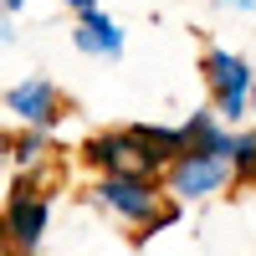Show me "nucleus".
<instances>
[{
  "label": "nucleus",
  "instance_id": "8",
  "mask_svg": "<svg viewBox=\"0 0 256 256\" xmlns=\"http://www.w3.org/2000/svg\"><path fill=\"white\" fill-rule=\"evenodd\" d=\"M6 148L20 169H41V164H52V128H20V134H10Z\"/></svg>",
  "mask_w": 256,
  "mask_h": 256
},
{
  "label": "nucleus",
  "instance_id": "3",
  "mask_svg": "<svg viewBox=\"0 0 256 256\" xmlns=\"http://www.w3.org/2000/svg\"><path fill=\"white\" fill-rule=\"evenodd\" d=\"M200 77H205V92H210V102H216V113L226 123H241L256 108V72H251L246 56L226 52V46H205Z\"/></svg>",
  "mask_w": 256,
  "mask_h": 256
},
{
  "label": "nucleus",
  "instance_id": "9",
  "mask_svg": "<svg viewBox=\"0 0 256 256\" xmlns=\"http://www.w3.org/2000/svg\"><path fill=\"white\" fill-rule=\"evenodd\" d=\"M230 159H236V184H256V134H236Z\"/></svg>",
  "mask_w": 256,
  "mask_h": 256
},
{
  "label": "nucleus",
  "instance_id": "2",
  "mask_svg": "<svg viewBox=\"0 0 256 256\" xmlns=\"http://www.w3.org/2000/svg\"><path fill=\"white\" fill-rule=\"evenodd\" d=\"M226 184H236V159H230L226 148L190 144V148H180V154L164 164V190L174 200H210V195H220Z\"/></svg>",
  "mask_w": 256,
  "mask_h": 256
},
{
  "label": "nucleus",
  "instance_id": "5",
  "mask_svg": "<svg viewBox=\"0 0 256 256\" xmlns=\"http://www.w3.org/2000/svg\"><path fill=\"white\" fill-rule=\"evenodd\" d=\"M46 220H52V200L31 174H20L6 195V241L10 251H36L41 236H46Z\"/></svg>",
  "mask_w": 256,
  "mask_h": 256
},
{
  "label": "nucleus",
  "instance_id": "1",
  "mask_svg": "<svg viewBox=\"0 0 256 256\" xmlns=\"http://www.w3.org/2000/svg\"><path fill=\"white\" fill-rule=\"evenodd\" d=\"M88 195H92V205L102 216H113L118 226L134 230V246L154 241L164 226H174L180 205H184V200L169 195V190H159L154 174H98V184Z\"/></svg>",
  "mask_w": 256,
  "mask_h": 256
},
{
  "label": "nucleus",
  "instance_id": "10",
  "mask_svg": "<svg viewBox=\"0 0 256 256\" xmlns=\"http://www.w3.org/2000/svg\"><path fill=\"white\" fill-rule=\"evenodd\" d=\"M62 6H67L72 16H88V10H98V0H62Z\"/></svg>",
  "mask_w": 256,
  "mask_h": 256
},
{
  "label": "nucleus",
  "instance_id": "6",
  "mask_svg": "<svg viewBox=\"0 0 256 256\" xmlns=\"http://www.w3.org/2000/svg\"><path fill=\"white\" fill-rule=\"evenodd\" d=\"M6 113L20 128H56L62 123V92H56V82H46V77L16 82V88L6 92Z\"/></svg>",
  "mask_w": 256,
  "mask_h": 256
},
{
  "label": "nucleus",
  "instance_id": "4",
  "mask_svg": "<svg viewBox=\"0 0 256 256\" xmlns=\"http://www.w3.org/2000/svg\"><path fill=\"white\" fill-rule=\"evenodd\" d=\"M77 154H82L88 169H98V174H164V164L154 159V148L144 144L138 128H108V134H92Z\"/></svg>",
  "mask_w": 256,
  "mask_h": 256
},
{
  "label": "nucleus",
  "instance_id": "12",
  "mask_svg": "<svg viewBox=\"0 0 256 256\" xmlns=\"http://www.w3.org/2000/svg\"><path fill=\"white\" fill-rule=\"evenodd\" d=\"M20 6H26V0H6V16H16V10H20Z\"/></svg>",
  "mask_w": 256,
  "mask_h": 256
},
{
  "label": "nucleus",
  "instance_id": "7",
  "mask_svg": "<svg viewBox=\"0 0 256 256\" xmlns=\"http://www.w3.org/2000/svg\"><path fill=\"white\" fill-rule=\"evenodd\" d=\"M72 46H77L82 56L118 62V56H123V26L98 6V10H88V16H77V26H72Z\"/></svg>",
  "mask_w": 256,
  "mask_h": 256
},
{
  "label": "nucleus",
  "instance_id": "11",
  "mask_svg": "<svg viewBox=\"0 0 256 256\" xmlns=\"http://www.w3.org/2000/svg\"><path fill=\"white\" fill-rule=\"evenodd\" d=\"M216 6H236V10H256V0H216Z\"/></svg>",
  "mask_w": 256,
  "mask_h": 256
}]
</instances>
